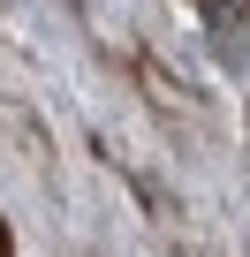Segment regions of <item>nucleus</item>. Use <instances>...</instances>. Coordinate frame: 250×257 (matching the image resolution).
<instances>
[{
    "mask_svg": "<svg viewBox=\"0 0 250 257\" xmlns=\"http://www.w3.org/2000/svg\"><path fill=\"white\" fill-rule=\"evenodd\" d=\"M0 257H16V234H8V219H0Z\"/></svg>",
    "mask_w": 250,
    "mask_h": 257,
    "instance_id": "1",
    "label": "nucleus"
},
{
    "mask_svg": "<svg viewBox=\"0 0 250 257\" xmlns=\"http://www.w3.org/2000/svg\"><path fill=\"white\" fill-rule=\"evenodd\" d=\"M197 8H205V16H220V0H197Z\"/></svg>",
    "mask_w": 250,
    "mask_h": 257,
    "instance_id": "2",
    "label": "nucleus"
}]
</instances>
